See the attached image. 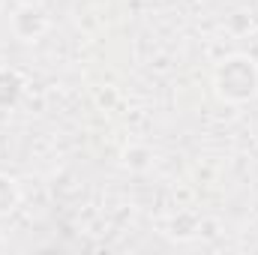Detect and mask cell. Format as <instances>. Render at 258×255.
Masks as SVG:
<instances>
[{"mask_svg":"<svg viewBox=\"0 0 258 255\" xmlns=\"http://www.w3.org/2000/svg\"><path fill=\"white\" fill-rule=\"evenodd\" d=\"M147 159H150L147 150H126V165H132V168H144Z\"/></svg>","mask_w":258,"mask_h":255,"instance_id":"5","label":"cell"},{"mask_svg":"<svg viewBox=\"0 0 258 255\" xmlns=\"http://www.w3.org/2000/svg\"><path fill=\"white\" fill-rule=\"evenodd\" d=\"M21 93V78L15 72H0V105H12Z\"/></svg>","mask_w":258,"mask_h":255,"instance_id":"3","label":"cell"},{"mask_svg":"<svg viewBox=\"0 0 258 255\" xmlns=\"http://www.w3.org/2000/svg\"><path fill=\"white\" fill-rule=\"evenodd\" d=\"M216 87L219 96L231 99V102H246L258 93V66L255 60L234 54L228 60H222V66L216 69Z\"/></svg>","mask_w":258,"mask_h":255,"instance_id":"1","label":"cell"},{"mask_svg":"<svg viewBox=\"0 0 258 255\" xmlns=\"http://www.w3.org/2000/svg\"><path fill=\"white\" fill-rule=\"evenodd\" d=\"M15 204H18V186H15V180L6 177V174H0V216L9 213V210H15Z\"/></svg>","mask_w":258,"mask_h":255,"instance_id":"4","label":"cell"},{"mask_svg":"<svg viewBox=\"0 0 258 255\" xmlns=\"http://www.w3.org/2000/svg\"><path fill=\"white\" fill-rule=\"evenodd\" d=\"M15 18H21V21H15V30H18L24 39H33V36L42 30V15H39L36 9H30V6H27V9H21Z\"/></svg>","mask_w":258,"mask_h":255,"instance_id":"2","label":"cell"}]
</instances>
